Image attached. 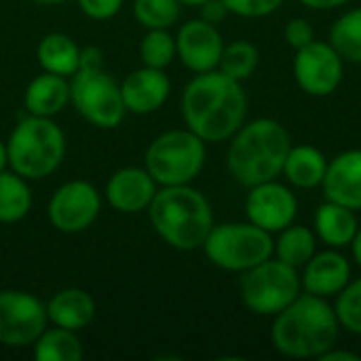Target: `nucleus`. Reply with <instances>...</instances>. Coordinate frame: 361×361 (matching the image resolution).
Masks as SVG:
<instances>
[{"label":"nucleus","instance_id":"obj_1","mask_svg":"<svg viewBox=\"0 0 361 361\" xmlns=\"http://www.w3.org/2000/svg\"><path fill=\"white\" fill-rule=\"evenodd\" d=\"M180 110L184 125L205 144L228 142L245 123L247 95L243 82L233 80L224 72L209 70L195 74L184 87Z\"/></svg>","mask_w":361,"mask_h":361},{"label":"nucleus","instance_id":"obj_2","mask_svg":"<svg viewBox=\"0 0 361 361\" xmlns=\"http://www.w3.org/2000/svg\"><path fill=\"white\" fill-rule=\"evenodd\" d=\"M341 330L334 305L328 298L302 292L273 317L271 345L290 360H322L338 345Z\"/></svg>","mask_w":361,"mask_h":361},{"label":"nucleus","instance_id":"obj_3","mask_svg":"<svg viewBox=\"0 0 361 361\" xmlns=\"http://www.w3.org/2000/svg\"><path fill=\"white\" fill-rule=\"evenodd\" d=\"M290 148V131L277 118H254L228 140L226 169L237 184L250 188L279 178Z\"/></svg>","mask_w":361,"mask_h":361},{"label":"nucleus","instance_id":"obj_4","mask_svg":"<svg viewBox=\"0 0 361 361\" xmlns=\"http://www.w3.org/2000/svg\"><path fill=\"white\" fill-rule=\"evenodd\" d=\"M146 212L154 233L178 252L201 250L216 224L209 199L192 184L161 186Z\"/></svg>","mask_w":361,"mask_h":361},{"label":"nucleus","instance_id":"obj_5","mask_svg":"<svg viewBox=\"0 0 361 361\" xmlns=\"http://www.w3.org/2000/svg\"><path fill=\"white\" fill-rule=\"evenodd\" d=\"M66 133L49 116L27 114L6 140L8 167L25 180H44L55 173L66 159Z\"/></svg>","mask_w":361,"mask_h":361},{"label":"nucleus","instance_id":"obj_6","mask_svg":"<svg viewBox=\"0 0 361 361\" xmlns=\"http://www.w3.org/2000/svg\"><path fill=\"white\" fill-rule=\"evenodd\" d=\"M205 159L207 144L184 127L157 135L144 152V167L159 186H182L201 176Z\"/></svg>","mask_w":361,"mask_h":361},{"label":"nucleus","instance_id":"obj_7","mask_svg":"<svg viewBox=\"0 0 361 361\" xmlns=\"http://www.w3.org/2000/svg\"><path fill=\"white\" fill-rule=\"evenodd\" d=\"M201 250L214 267L245 273L273 256V235L250 220L214 224Z\"/></svg>","mask_w":361,"mask_h":361},{"label":"nucleus","instance_id":"obj_8","mask_svg":"<svg viewBox=\"0 0 361 361\" xmlns=\"http://www.w3.org/2000/svg\"><path fill=\"white\" fill-rule=\"evenodd\" d=\"M302 294L300 271L271 256L241 273L239 296L247 311L260 317H275Z\"/></svg>","mask_w":361,"mask_h":361},{"label":"nucleus","instance_id":"obj_9","mask_svg":"<svg viewBox=\"0 0 361 361\" xmlns=\"http://www.w3.org/2000/svg\"><path fill=\"white\" fill-rule=\"evenodd\" d=\"M70 104L97 129H116L127 114L121 85L104 68H80L70 78Z\"/></svg>","mask_w":361,"mask_h":361},{"label":"nucleus","instance_id":"obj_10","mask_svg":"<svg viewBox=\"0 0 361 361\" xmlns=\"http://www.w3.org/2000/svg\"><path fill=\"white\" fill-rule=\"evenodd\" d=\"M49 326L47 307L40 298L23 290H0V345L23 349Z\"/></svg>","mask_w":361,"mask_h":361},{"label":"nucleus","instance_id":"obj_11","mask_svg":"<svg viewBox=\"0 0 361 361\" xmlns=\"http://www.w3.org/2000/svg\"><path fill=\"white\" fill-rule=\"evenodd\" d=\"M102 212V195L87 180L61 184L49 199L47 216L55 231L63 235L85 233L95 224Z\"/></svg>","mask_w":361,"mask_h":361},{"label":"nucleus","instance_id":"obj_12","mask_svg":"<svg viewBox=\"0 0 361 361\" xmlns=\"http://www.w3.org/2000/svg\"><path fill=\"white\" fill-rule=\"evenodd\" d=\"M345 78V59L328 40H313L296 51L294 80L311 97L332 95Z\"/></svg>","mask_w":361,"mask_h":361},{"label":"nucleus","instance_id":"obj_13","mask_svg":"<svg viewBox=\"0 0 361 361\" xmlns=\"http://www.w3.org/2000/svg\"><path fill=\"white\" fill-rule=\"evenodd\" d=\"M298 216L296 192L281 184L277 178L250 186L245 197V218L262 231L277 235L286 226L294 224Z\"/></svg>","mask_w":361,"mask_h":361},{"label":"nucleus","instance_id":"obj_14","mask_svg":"<svg viewBox=\"0 0 361 361\" xmlns=\"http://www.w3.org/2000/svg\"><path fill=\"white\" fill-rule=\"evenodd\" d=\"M176 49L182 66L195 74H201L220 66L224 38L218 25H212L199 17L180 25L176 34Z\"/></svg>","mask_w":361,"mask_h":361},{"label":"nucleus","instance_id":"obj_15","mask_svg":"<svg viewBox=\"0 0 361 361\" xmlns=\"http://www.w3.org/2000/svg\"><path fill=\"white\" fill-rule=\"evenodd\" d=\"M159 190V184L146 167H121L106 182V201L118 214L146 212Z\"/></svg>","mask_w":361,"mask_h":361},{"label":"nucleus","instance_id":"obj_16","mask_svg":"<svg viewBox=\"0 0 361 361\" xmlns=\"http://www.w3.org/2000/svg\"><path fill=\"white\" fill-rule=\"evenodd\" d=\"M300 271L302 292L328 300H334L353 279L349 258L334 247L315 252V256Z\"/></svg>","mask_w":361,"mask_h":361},{"label":"nucleus","instance_id":"obj_17","mask_svg":"<svg viewBox=\"0 0 361 361\" xmlns=\"http://www.w3.org/2000/svg\"><path fill=\"white\" fill-rule=\"evenodd\" d=\"M121 93L127 112L140 116L152 114L167 102L171 93V80L165 74V70L142 66L123 78Z\"/></svg>","mask_w":361,"mask_h":361},{"label":"nucleus","instance_id":"obj_18","mask_svg":"<svg viewBox=\"0 0 361 361\" xmlns=\"http://www.w3.org/2000/svg\"><path fill=\"white\" fill-rule=\"evenodd\" d=\"M324 197L353 212L361 209V148H351L328 163L324 178Z\"/></svg>","mask_w":361,"mask_h":361},{"label":"nucleus","instance_id":"obj_19","mask_svg":"<svg viewBox=\"0 0 361 361\" xmlns=\"http://www.w3.org/2000/svg\"><path fill=\"white\" fill-rule=\"evenodd\" d=\"M44 307L51 326H59L72 332L85 330L95 317V300L87 290L80 288H66L55 292Z\"/></svg>","mask_w":361,"mask_h":361},{"label":"nucleus","instance_id":"obj_20","mask_svg":"<svg viewBox=\"0 0 361 361\" xmlns=\"http://www.w3.org/2000/svg\"><path fill=\"white\" fill-rule=\"evenodd\" d=\"M360 228L357 222V212L334 203V201H324L313 218V231L326 247L334 250H345L351 245L355 233Z\"/></svg>","mask_w":361,"mask_h":361},{"label":"nucleus","instance_id":"obj_21","mask_svg":"<svg viewBox=\"0 0 361 361\" xmlns=\"http://www.w3.org/2000/svg\"><path fill=\"white\" fill-rule=\"evenodd\" d=\"M70 104V80L51 72L32 78L23 91V108L34 116L53 118Z\"/></svg>","mask_w":361,"mask_h":361},{"label":"nucleus","instance_id":"obj_22","mask_svg":"<svg viewBox=\"0 0 361 361\" xmlns=\"http://www.w3.org/2000/svg\"><path fill=\"white\" fill-rule=\"evenodd\" d=\"M330 159L315 146L311 144H292L286 161L281 176L288 180L290 186L300 188V190H311L324 184L326 171H328Z\"/></svg>","mask_w":361,"mask_h":361},{"label":"nucleus","instance_id":"obj_23","mask_svg":"<svg viewBox=\"0 0 361 361\" xmlns=\"http://www.w3.org/2000/svg\"><path fill=\"white\" fill-rule=\"evenodd\" d=\"M38 63L44 72L72 78L80 68V47L63 32H51L36 47Z\"/></svg>","mask_w":361,"mask_h":361},{"label":"nucleus","instance_id":"obj_24","mask_svg":"<svg viewBox=\"0 0 361 361\" xmlns=\"http://www.w3.org/2000/svg\"><path fill=\"white\" fill-rule=\"evenodd\" d=\"M317 235L311 226L290 224L273 235V256L294 269H302L317 252Z\"/></svg>","mask_w":361,"mask_h":361},{"label":"nucleus","instance_id":"obj_25","mask_svg":"<svg viewBox=\"0 0 361 361\" xmlns=\"http://www.w3.org/2000/svg\"><path fill=\"white\" fill-rule=\"evenodd\" d=\"M32 190L27 180L13 169L0 171V222L15 224L21 222L32 209Z\"/></svg>","mask_w":361,"mask_h":361},{"label":"nucleus","instance_id":"obj_26","mask_svg":"<svg viewBox=\"0 0 361 361\" xmlns=\"http://www.w3.org/2000/svg\"><path fill=\"white\" fill-rule=\"evenodd\" d=\"M34 357L38 361H80L85 357V349L76 332L47 326L34 343Z\"/></svg>","mask_w":361,"mask_h":361},{"label":"nucleus","instance_id":"obj_27","mask_svg":"<svg viewBox=\"0 0 361 361\" xmlns=\"http://www.w3.org/2000/svg\"><path fill=\"white\" fill-rule=\"evenodd\" d=\"M328 42L345 63H361V6L343 13L332 23Z\"/></svg>","mask_w":361,"mask_h":361},{"label":"nucleus","instance_id":"obj_28","mask_svg":"<svg viewBox=\"0 0 361 361\" xmlns=\"http://www.w3.org/2000/svg\"><path fill=\"white\" fill-rule=\"evenodd\" d=\"M258 66H260L258 47L254 42L241 38V40H233V42L224 44L218 70L224 72L226 76H231L233 80L245 82L247 78L254 76Z\"/></svg>","mask_w":361,"mask_h":361},{"label":"nucleus","instance_id":"obj_29","mask_svg":"<svg viewBox=\"0 0 361 361\" xmlns=\"http://www.w3.org/2000/svg\"><path fill=\"white\" fill-rule=\"evenodd\" d=\"M176 57V36L169 30H148L140 40V59L148 68L165 70Z\"/></svg>","mask_w":361,"mask_h":361},{"label":"nucleus","instance_id":"obj_30","mask_svg":"<svg viewBox=\"0 0 361 361\" xmlns=\"http://www.w3.org/2000/svg\"><path fill=\"white\" fill-rule=\"evenodd\" d=\"M178 0H133V17L146 30H169L180 19Z\"/></svg>","mask_w":361,"mask_h":361},{"label":"nucleus","instance_id":"obj_31","mask_svg":"<svg viewBox=\"0 0 361 361\" xmlns=\"http://www.w3.org/2000/svg\"><path fill=\"white\" fill-rule=\"evenodd\" d=\"M332 305L341 328L349 334L361 336V277L351 279Z\"/></svg>","mask_w":361,"mask_h":361},{"label":"nucleus","instance_id":"obj_32","mask_svg":"<svg viewBox=\"0 0 361 361\" xmlns=\"http://www.w3.org/2000/svg\"><path fill=\"white\" fill-rule=\"evenodd\" d=\"M231 15L245 19H260L277 13L286 0H222Z\"/></svg>","mask_w":361,"mask_h":361},{"label":"nucleus","instance_id":"obj_33","mask_svg":"<svg viewBox=\"0 0 361 361\" xmlns=\"http://www.w3.org/2000/svg\"><path fill=\"white\" fill-rule=\"evenodd\" d=\"M283 38H286L288 47H292L294 51H298V49H302V47H307V44H311L315 40V27L305 17H292L286 23Z\"/></svg>","mask_w":361,"mask_h":361},{"label":"nucleus","instance_id":"obj_34","mask_svg":"<svg viewBox=\"0 0 361 361\" xmlns=\"http://www.w3.org/2000/svg\"><path fill=\"white\" fill-rule=\"evenodd\" d=\"M125 0H78L80 11L89 17V19H112L114 15H118V11L123 8Z\"/></svg>","mask_w":361,"mask_h":361},{"label":"nucleus","instance_id":"obj_35","mask_svg":"<svg viewBox=\"0 0 361 361\" xmlns=\"http://www.w3.org/2000/svg\"><path fill=\"white\" fill-rule=\"evenodd\" d=\"M199 8H201V19L207 21V23H212V25H220L231 15L228 8H226V4L222 0H207Z\"/></svg>","mask_w":361,"mask_h":361},{"label":"nucleus","instance_id":"obj_36","mask_svg":"<svg viewBox=\"0 0 361 361\" xmlns=\"http://www.w3.org/2000/svg\"><path fill=\"white\" fill-rule=\"evenodd\" d=\"M102 66H104V55L97 47L80 49V68H102Z\"/></svg>","mask_w":361,"mask_h":361},{"label":"nucleus","instance_id":"obj_37","mask_svg":"<svg viewBox=\"0 0 361 361\" xmlns=\"http://www.w3.org/2000/svg\"><path fill=\"white\" fill-rule=\"evenodd\" d=\"M300 2L311 11H332V8L345 6L351 0H300Z\"/></svg>","mask_w":361,"mask_h":361},{"label":"nucleus","instance_id":"obj_38","mask_svg":"<svg viewBox=\"0 0 361 361\" xmlns=\"http://www.w3.org/2000/svg\"><path fill=\"white\" fill-rule=\"evenodd\" d=\"M319 361H361V355L360 353H353V351L338 349V345H336V347H332Z\"/></svg>","mask_w":361,"mask_h":361},{"label":"nucleus","instance_id":"obj_39","mask_svg":"<svg viewBox=\"0 0 361 361\" xmlns=\"http://www.w3.org/2000/svg\"><path fill=\"white\" fill-rule=\"evenodd\" d=\"M349 250H351V258H353L355 267L361 271V224L357 233H355V237H353V241H351V245H349Z\"/></svg>","mask_w":361,"mask_h":361},{"label":"nucleus","instance_id":"obj_40","mask_svg":"<svg viewBox=\"0 0 361 361\" xmlns=\"http://www.w3.org/2000/svg\"><path fill=\"white\" fill-rule=\"evenodd\" d=\"M8 167V152H6V142L0 140V171Z\"/></svg>","mask_w":361,"mask_h":361},{"label":"nucleus","instance_id":"obj_41","mask_svg":"<svg viewBox=\"0 0 361 361\" xmlns=\"http://www.w3.org/2000/svg\"><path fill=\"white\" fill-rule=\"evenodd\" d=\"M182 6H201L203 2H207V0H178Z\"/></svg>","mask_w":361,"mask_h":361},{"label":"nucleus","instance_id":"obj_42","mask_svg":"<svg viewBox=\"0 0 361 361\" xmlns=\"http://www.w3.org/2000/svg\"><path fill=\"white\" fill-rule=\"evenodd\" d=\"M32 2H36V4H61L66 0H32Z\"/></svg>","mask_w":361,"mask_h":361}]
</instances>
